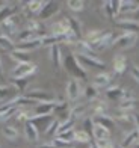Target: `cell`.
Instances as JSON below:
<instances>
[{"instance_id":"6da1fadb","label":"cell","mask_w":139,"mask_h":148,"mask_svg":"<svg viewBox=\"0 0 139 148\" xmlns=\"http://www.w3.org/2000/svg\"><path fill=\"white\" fill-rule=\"evenodd\" d=\"M64 65H65V68H67V71H68L74 79H77V77L86 79L88 73H86V70H85L83 66L80 65V62L76 59L74 53H73V55H68L67 58H64Z\"/></svg>"},{"instance_id":"7a4b0ae2","label":"cell","mask_w":139,"mask_h":148,"mask_svg":"<svg viewBox=\"0 0 139 148\" xmlns=\"http://www.w3.org/2000/svg\"><path fill=\"white\" fill-rule=\"evenodd\" d=\"M36 71H38L36 64H34V62L29 60V62L17 64V66L11 73V77L14 80H24V79H27L29 76H32V74H35Z\"/></svg>"},{"instance_id":"3957f363","label":"cell","mask_w":139,"mask_h":148,"mask_svg":"<svg viewBox=\"0 0 139 148\" xmlns=\"http://www.w3.org/2000/svg\"><path fill=\"white\" fill-rule=\"evenodd\" d=\"M138 38H139L138 33L124 32L123 35L116 36L114 45H115V47H118V49H121V50H127V49H131V47H133V45L138 42Z\"/></svg>"},{"instance_id":"277c9868","label":"cell","mask_w":139,"mask_h":148,"mask_svg":"<svg viewBox=\"0 0 139 148\" xmlns=\"http://www.w3.org/2000/svg\"><path fill=\"white\" fill-rule=\"evenodd\" d=\"M26 97L34 100L36 103H50V101H56L55 100V95L50 92H47L45 89L42 88H35V89H30L27 94H26Z\"/></svg>"},{"instance_id":"5b68a950","label":"cell","mask_w":139,"mask_h":148,"mask_svg":"<svg viewBox=\"0 0 139 148\" xmlns=\"http://www.w3.org/2000/svg\"><path fill=\"white\" fill-rule=\"evenodd\" d=\"M82 94V86H80V82L77 79L71 77L68 80L67 86H65V95H67L68 101H76V100L80 97Z\"/></svg>"},{"instance_id":"8992f818","label":"cell","mask_w":139,"mask_h":148,"mask_svg":"<svg viewBox=\"0 0 139 148\" xmlns=\"http://www.w3.org/2000/svg\"><path fill=\"white\" fill-rule=\"evenodd\" d=\"M76 59L80 62V65L83 66H91V68H100L103 70L104 68V62L100 60L98 58H91V56H83V55H79V53H74Z\"/></svg>"},{"instance_id":"52a82bcc","label":"cell","mask_w":139,"mask_h":148,"mask_svg":"<svg viewBox=\"0 0 139 148\" xmlns=\"http://www.w3.org/2000/svg\"><path fill=\"white\" fill-rule=\"evenodd\" d=\"M39 47H42V38H34V39H29V41H24V42H18L15 45V49L29 55L30 51L38 50Z\"/></svg>"},{"instance_id":"ba28073f","label":"cell","mask_w":139,"mask_h":148,"mask_svg":"<svg viewBox=\"0 0 139 148\" xmlns=\"http://www.w3.org/2000/svg\"><path fill=\"white\" fill-rule=\"evenodd\" d=\"M76 49H77V53L79 55H83V56H91V58H97V53L95 50L91 47V44L85 39H77L74 42Z\"/></svg>"},{"instance_id":"9c48e42d","label":"cell","mask_w":139,"mask_h":148,"mask_svg":"<svg viewBox=\"0 0 139 148\" xmlns=\"http://www.w3.org/2000/svg\"><path fill=\"white\" fill-rule=\"evenodd\" d=\"M17 29H18V24H17V20L15 17L12 15L9 18H6L5 21H2V30H3V35L6 36H12V35H15L17 33Z\"/></svg>"},{"instance_id":"30bf717a","label":"cell","mask_w":139,"mask_h":148,"mask_svg":"<svg viewBox=\"0 0 139 148\" xmlns=\"http://www.w3.org/2000/svg\"><path fill=\"white\" fill-rule=\"evenodd\" d=\"M58 11H59V5L56 2H44V6H42V9H41L38 17L41 20H47V18L55 15Z\"/></svg>"},{"instance_id":"8fae6325","label":"cell","mask_w":139,"mask_h":148,"mask_svg":"<svg viewBox=\"0 0 139 148\" xmlns=\"http://www.w3.org/2000/svg\"><path fill=\"white\" fill-rule=\"evenodd\" d=\"M120 2L121 0H108V2L103 3V9L109 18L120 15Z\"/></svg>"},{"instance_id":"7c38bea8","label":"cell","mask_w":139,"mask_h":148,"mask_svg":"<svg viewBox=\"0 0 139 148\" xmlns=\"http://www.w3.org/2000/svg\"><path fill=\"white\" fill-rule=\"evenodd\" d=\"M110 82H112V77L109 73H98L92 79V86H95V88H108Z\"/></svg>"},{"instance_id":"4fadbf2b","label":"cell","mask_w":139,"mask_h":148,"mask_svg":"<svg viewBox=\"0 0 139 148\" xmlns=\"http://www.w3.org/2000/svg\"><path fill=\"white\" fill-rule=\"evenodd\" d=\"M58 101H50V103H38L35 106V115H51V112L56 109Z\"/></svg>"},{"instance_id":"5bb4252c","label":"cell","mask_w":139,"mask_h":148,"mask_svg":"<svg viewBox=\"0 0 139 148\" xmlns=\"http://www.w3.org/2000/svg\"><path fill=\"white\" fill-rule=\"evenodd\" d=\"M127 70V59H125L124 55H115L114 58V71L115 74H118V76H121V74H124V71Z\"/></svg>"},{"instance_id":"9a60e30c","label":"cell","mask_w":139,"mask_h":148,"mask_svg":"<svg viewBox=\"0 0 139 148\" xmlns=\"http://www.w3.org/2000/svg\"><path fill=\"white\" fill-rule=\"evenodd\" d=\"M116 24L121 29H125V32H131V33H138L139 32V21L138 20H118Z\"/></svg>"},{"instance_id":"2e32d148","label":"cell","mask_w":139,"mask_h":148,"mask_svg":"<svg viewBox=\"0 0 139 148\" xmlns=\"http://www.w3.org/2000/svg\"><path fill=\"white\" fill-rule=\"evenodd\" d=\"M15 85H0V103H5L6 98H14L15 97Z\"/></svg>"},{"instance_id":"e0dca14e","label":"cell","mask_w":139,"mask_h":148,"mask_svg":"<svg viewBox=\"0 0 139 148\" xmlns=\"http://www.w3.org/2000/svg\"><path fill=\"white\" fill-rule=\"evenodd\" d=\"M92 119H94L95 124L101 125V127H104V129H108V130H112L115 127V119L112 116H109V115H95Z\"/></svg>"},{"instance_id":"ac0fdd59","label":"cell","mask_w":139,"mask_h":148,"mask_svg":"<svg viewBox=\"0 0 139 148\" xmlns=\"http://www.w3.org/2000/svg\"><path fill=\"white\" fill-rule=\"evenodd\" d=\"M24 134L26 138H27L30 142H36L38 138H39V130L36 129V125L34 123H30V121H27V123H24Z\"/></svg>"},{"instance_id":"d6986e66","label":"cell","mask_w":139,"mask_h":148,"mask_svg":"<svg viewBox=\"0 0 139 148\" xmlns=\"http://www.w3.org/2000/svg\"><path fill=\"white\" fill-rule=\"evenodd\" d=\"M50 59H51V62L55 64L56 68H61L64 59H62V53H61L59 45H51L50 47Z\"/></svg>"},{"instance_id":"ffe728a7","label":"cell","mask_w":139,"mask_h":148,"mask_svg":"<svg viewBox=\"0 0 139 148\" xmlns=\"http://www.w3.org/2000/svg\"><path fill=\"white\" fill-rule=\"evenodd\" d=\"M125 89L120 88V86H112V88L106 89V95H108L109 100H115V101H121L124 97Z\"/></svg>"},{"instance_id":"44dd1931","label":"cell","mask_w":139,"mask_h":148,"mask_svg":"<svg viewBox=\"0 0 139 148\" xmlns=\"http://www.w3.org/2000/svg\"><path fill=\"white\" fill-rule=\"evenodd\" d=\"M91 110L94 112V116L95 115H106L108 104H106V101H103V100L97 98V100H94V101L91 103Z\"/></svg>"},{"instance_id":"7402d4cb","label":"cell","mask_w":139,"mask_h":148,"mask_svg":"<svg viewBox=\"0 0 139 148\" xmlns=\"http://www.w3.org/2000/svg\"><path fill=\"white\" fill-rule=\"evenodd\" d=\"M138 142H139V133H138V130L135 129V130H131L130 133L125 134V138H124V140H123V147H124V148H130L131 145H136Z\"/></svg>"},{"instance_id":"603a6c76","label":"cell","mask_w":139,"mask_h":148,"mask_svg":"<svg viewBox=\"0 0 139 148\" xmlns=\"http://www.w3.org/2000/svg\"><path fill=\"white\" fill-rule=\"evenodd\" d=\"M139 8V3L133 0H127V2H120V14H127V12H136Z\"/></svg>"},{"instance_id":"cb8c5ba5","label":"cell","mask_w":139,"mask_h":148,"mask_svg":"<svg viewBox=\"0 0 139 148\" xmlns=\"http://www.w3.org/2000/svg\"><path fill=\"white\" fill-rule=\"evenodd\" d=\"M92 136H94L95 140L97 139H110V130H108V129H104V127L95 124L94 125V132H92Z\"/></svg>"},{"instance_id":"d4e9b609","label":"cell","mask_w":139,"mask_h":148,"mask_svg":"<svg viewBox=\"0 0 139 148\" xmlns=\"http://www.w3.org/2000/svg\"><path fill=\"white\" fill-rule=\"evenodd\" d=\"M18 107L17 106H5L0 109V123H5L6 119H9L14 113H17Z\"/></svg>"},{"instance_id":"484cf974","label":"cell","mask_w":139,"mask_h":148,"mask_svg":"<svg viewBox=\"0 0 139 148\" xmlns=\"http://www.w3.org/2000/svg\"><path fill=\"white\" fill-rule=\"evenodd\" d=\"M2 133H3V136H5L6 139H9V140H15V139H18V136H20L18 130L15 129L14 125H3Z\"/></svg>"},{"instance_id":"4316f807","label":"cell","mask_w":139,"mask_h":148,"mask_svg":"<svg viewBox=\"0 0 139 148\" xmlns=\"http://www.w3.org/2000/svg\"><path fill=\"white\" fill-rule=\"evenodd\" d=\"M83 94H85V98L88 100V101H94V100H97L98 98V95H100V92H98V89L95 88V86H92V85H89V86H86V88L83 89Z\"/></svg>"},{"instance_id":"83f0119b","label":"cell","mask_w":139,"mask_h":148,"mask_svg":"<svg viewBox=\"0 0 139 148\" xmlns=\"http://www.w3.org/2000/svg\"><path fill=\"white\" fill-rule=\"evenodd\" d=\"M26 6H27V9H29L30 14L39 15V12H41L42 6H44V2H41V0H32V2L26 3Z\"/></svg>"},{"instance_id":"f1b7e54d","label":"cell","mask_w":139,"mask_h":148,"mask_svg":"<svg viewBox=\"0 0 139 148\" xmlns=\"http://www.w3.org/2000/svg\"><path fill=\"white\" fill-rule=\"evenodd\" d=\"M103 33H104V30H101V29H91L86 33V36H85V41H88L89 44H92V42H95L97 39H100Z\"/></svg>"},{"instance_id":"f546056e","label":"cell","mask_w":139,"mask_h":148,"mask_svg":"<svg viewBox=\"0 0 139 148\" xmlns=\"http://www.w3.org/2000/svg\"><path fill=\"white\" fill-rule=\"evenodd\" d=\"M14 11H15L14 5H5V6H2V8H0V21H5L6 18L12 17Z\"/></svg>"},{"instance_id":"4dcf8cb0","label":"cell","mask_w":139,"mask_h":148,"mask_svg":"<svg viewBox=\"0 0 139 148\" xmlns=\"http://www.w3.org/2000/svg\"><path fill=\"white\" fill-rule=\"evenodd\" d=\"M0 47H2L3 50H8V51L15 50V45H14V42L11 41V38L3 35V33H0Z\"/></svg>"},{"instance_id":"1f68e13d","label":"cell","mask_w":139,"mask_h":148,"mask_svg":"<svg viewBox=\"0 0 139 148\" xmlns=\"http://www.w3.org/2000/svg\"><path fill=\"white\" fill-rule=\"evenodd\" d=\"M85 112H86V104H80V106L73 107L70 110V116H71V119L76 121L77 118H82L85 115Z\"/></svg>"},{"instance_id":"d6a6232c","label":"cell","mask_w":139,"mask_h":148,"mask_svg":"<svg viewBox=\"0 0 139 148\" xmlns=\"http://www.w3.org/2000/svg\"><path fill=\"white\" fill-rule=\"evenodd\" d=\"M11 58H12V59H15L18 64L29 62V55H27V53H23V51H20V50H17V49L11 51Z\"/></svg>"},{"instance_id":"836d02e7","label":"cell","mask_w":139,"mask_h":148,"mask_svg":"<svg viewBox=\"0 0 139 148\" xmlns=\"http://www.w3.org/2000/svg\"><path fill=\"white\" fill-rule=\"evenodd\" d=\"M68 21H70V26H71V30H73V33H74L76 38L79 39V36L82 35V24L79 23L76 18H73V17H68Z\"/></svg>"},{"instance_id":"e575fe53","label":"cell","mask_w":139,"mask_h":148,"mask_svg":"<svg viewBox=\"0 0 139 148\" xmlns=\"http://www.w3.org/2000/svg\"><path fill=\"white\" fill-rule=\"evenodd\" d=\"M115 121H120V123L133 121V113H131V112H124V110H118L115 113Z\"/></svg>"},{"instance_id":"d590c367","label":"cell","mask_w":139,"mask_h":148,"mask_svg":"<svg viewBox=\"0 0 139 148\" xmlns=\"http://www.w3.org/2000/svg\"><path fill=\"white\" fill-rule=\"evenodd\" d=\"M136 106H138V103H136L135 98H133V100H125V101H121L120 110H124V112H133V110L136 109Z\"/></svg>"},{"instance_id":"8d00e7d4","label":"cell","mask_w":139,"mask_h":148,"mask_svg":"<svg viewBox=\"0 0 139 148\" xmlns=\"http://www.w3.org/2000/svg\"><path fill=\"white\" fill-rule=\"evenodd\" d=\"M74 134H76V130H68V132H62V133H58L55 138L61 139V140H65V142H74Z\"/></svg>"},{"instance_id":"74e56055","label":"cell","mask_w":139,"mask_h":148,"mask_svg":"<svg viewBox=\"0 0 139 148\" xmlns=\"http://www.w3.org/2000/svg\"><path fill=\"white\" fill-rule=\"evenodd\" d=\"M67 6L71 11H74V12H80L85 8V2H83V0H68Z\"/></svg>"},{"instance_id":"f35d334b","label":"cell","mask_w":139,"mask_h":148,"mask_svg":"<svg viewBox=\"0 0 139 148\" xmlns=\"http://www.w3.org/2000/svg\"><path fill=\"white\" fill-rule=\"evenodd\" d=\"M74 142H80V144H89L91 142V136L85 132V130H80V132H76L74 134Z\"/></svg>"},{"instance_id":"ab89813d","label":"cell","mask_w":139,"mask_h":148,"mask_svg":"<svg viewBox=\"0 0 139 148\" xmlns=\"http://www.w3.org/2000/svg\"><path fill=\"white\" fill-rule=\"evenodd\" d=\"M59 125H61V121H59V119H53L51 124L49 125V129L45 130V134H47V136H55V134H58Z\"/></svg>"},{"instance_id":"60d3db41","label":"cell","mask_w":139,"mask_h":148,"mask_svg":"<svg viewBox=\"0 0 139 148\" xmlns=\"http://www.w3.org/2000/svg\"><path fill=\"white\" fill-rule=\"evenodd\" d=\"M94 144L97 148H115V144L110 139H97L94 140Z\"/></svg>"},{"instance_id":"b9f144b4","label":"cell","mask_w":139,"mask_h":148,"mask_svg":"<svg viewBox=\"0 0 139 148\" xmlns=\"http://www.w3.org/2000/svg\"><path fill=\"white\" fill-rule=\"evenodd\" d=\"M73 124H74V119H67V121H62L61 125H59V130L58 133H62V132H68V130H73Z\"/></svg>"},{"instance_id":"7bdbcfd3","label":"cell","mask_w":139,"mask_h":148,"mask_svg":"<svg viewBox=\"0 0 139 148\" xmlns=\"http://www.w3.org/2000/svg\"><path fill=\"white\" fill-rule=\"evenodd\" d=\"M26 29L35 32V33H39V29H42V27H41V23L39 21H36V20H30V21L27 23V26H26ZM39 35H41V33H39Z\"/></svg>"},{"instance_id":"ee69618b","label":"cell","mask_w":139,"mask_h":148,"mask_svg":"<svg viewBox=\"0 0 139 148\" xmlns=\"http://www.w3.org/2000/svg\"><path fill=\"white\" fill-rule=\"evenodd\" d=\"M53 145H55L56 148H73V147H74V142H65V140H61V139L55 138Z\"/></svg>"},{"instance_id":"f6af8a7d","label":"cell","mask_w":139,"mask_h":148,"mask_svg":"<svg viewBox=\"0 0 139 148\" xmlns=\"http://www.w3.org/2000/svg\"><path fill=\"white\" fill-rule=\"evenodd\" d=\"M85 132H86L88 134H89V136H91V134H92V132H94V119H92V118H86V119H85Z\"/></svg>"},{"instance_id":"bcb514c9","label":"cell","mask_w":139,"mask_h":148,"mask_svg":"<svg viewBox=\"0 0 139 148\" xmlns=\"http://www.w3.org/2000/svg\"><path fill=\"white\" fill-rule=\"evenodd\" d=\"M131 76H133L135 80L139 83V66H131Z\"/></svg>"},{"instance_id":"7dc6e473","label":"cell","mask_w":139,"mask_h":148,"mask_svg":"<svg viewBox=\"0 0 139 148\" xmlns=\"http://www.w3.org/2000/svg\"><path fill=\"white\" fill-rule=\"evenodd\" d=\"M133 123H135L136 130H138V133H139V112H135V113H133Z\"/></svg>"},{"instance_id":"c3c4849f","label":"cell","mask_w":139,"mask_h":148,"mask_svg":"<svg viewBox=\"0 0 139 148\" xmlns=\"http://www.w3.org/2000/svg\"><path fill=\"white\" fill-rule=\"evenodd\" d=\"M38 148H56V147L53 145V142H51V144H44V145H41V147H38Z\"/></svg>"},{"instance_id":"681fc988","label":"cell","mask_w":139,"mask_h":148,"mask_svg":"<svg viewBox=\"0 0 139 148\" xmlns=\"http://www.w3.org/2000/svg\"><path fill=\"white\" fill-rule=\"evenodd\" d=\"M3 76V65H2V58H0V77Z\"/></svg>"},{"instance_id":"f907efd6","label":"cell","mask_w":139,"mask_h":148,"mask_svg":"<svg viewBox=\"0 0 139 148\" xmlns=\"http://www.w3.org/2000/svg\"><path fill=\"white\" fill-rule=\"evenodd\" d=\"M89 148H97V147H95V144H91V145H89Z\"/></svg>"},{"instance_id":"816d5d0a","label":"cell","mask_w":139,"mask_h":148,"mask_svg":"<svg viewBox=\"0 0 139 148\" xmlns=\"http://www.w3.org/2000/svg\"><path fill=\"white\" fill-rule=\"evenodd\" d=\"M135 14H136V15H138V17H139V8H138V9H136V12H135Z\"/></svg>"},{"instance_id":"f5cc1de1","label":"cell","mask_w":139,"mask_h":148,"mask_svg":"<svg viewBox=\"0 0 139 148\" xmlns=\"http://www.w3.org/2000/svg\"><path fill=\"white\" fill-rule=\"evenodd\" d=\"M135 148H139V142H138V144H136V147H135Z\"/></svg>"},{"instance_id":"db71d44e","label":"cell","mask_w":139,"mask_h":148,"mask_svg":"<svg viewBox=\"0 0 139 148\" xmlns=\"http://www.w3.org/2000/svg\"><path fill=\"white\" fill-rule=\"evenodd\" d=\"M116 148H124V147H123V145H121V147H116Z\"/></svg>"},{"instance_id":"11a10c76","label":"cell","mask_w":139,"mask_h":148,"mask_svg":"<svg viewBox=\"0 0 139 148\" xmlns=\"http://www.w3.org/2000/svg\"><path fill=\"white\" fill-rule=\"evenodd\" d=\"M0 8H2V6H0Z\"/></svg>"}]
</instances>
